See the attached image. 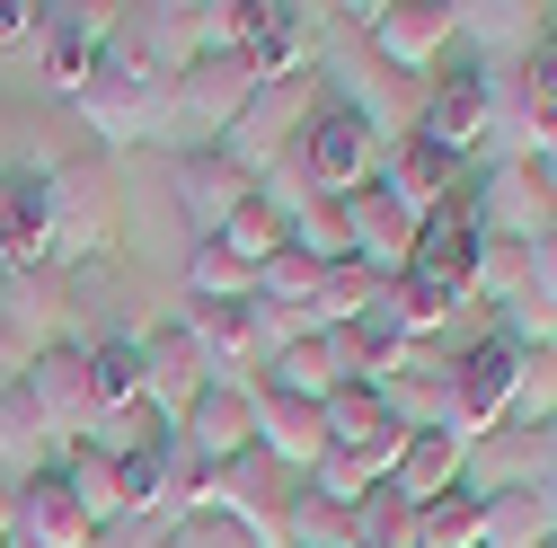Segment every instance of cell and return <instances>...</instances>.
I'll use <instances>...</instances> for the list:
<instances>
[{
	"label": "cell",
	"instance_id": "cell-23",
	"mask_svg": "<svg viewBox=\"0 0 557 548\" xmlns=\"http://www.w3.org/2000/svg\"><path fill=\"white\" fill-rule=\"evenodd\" d=\"M213 477H222L213 460H203L186 434H169V443H160V513H151V522H160V531L203 522V513H213Z\"/></svg>",
	"mask_w": 557,
	"mask_h": 548
},
{
	"label": "cell",
	"instance_id": "cell-45",
	"mask_svg": "<svg viewBox=\"0 0 557 548\" xmlns=\"http://www.w3.org/2000/svg\"><path fill=\"white\" fill-rule=\"evenodd\" d=\"M18 539V487H0V548Z\"/></svg>",
	"mask_w": 557,
	"mask_h": 548
},
{
	"label": "cell",
	"instance_id": "cell-32",
	"mask_svg": "<svg viewBox=\"0 0 557 548\" xmlns=\"http://www.w3.org/2000/svg\"><path fill=\"white\" fill-rule=\"evenodd\" d=\"M186 301H257V274H248L222 239H195V257H186Z\"/></svg>",
	"mask_w": 557,
	"mask_h": 548
},
{
	"label": "cell",
	"instance_id": "cell-27",
	"mask_svg": "<svg viewBox=\"0 0 557 548\" xmlns=\"http://www.w3.org/2000/svg\"><path fill=\"white\" fill-rule=\"evenodd\" d=\"M398 284V274H372L363 257H345V265H327L319 274V301H310V327H363L372 319V301Z\"/></svg>",
	"mask_w": 557,
	"mask_h": 548
},
{
	"label": "cell",
	"instance_id": "cell-15",
	"mask_svg": "<svg viewBox=\"0 0 557 548\" xmlns=\"http://www.w3.org/2000/svg\"><path fill=\"white\" fill-rule=\"evenodd\" d=\"M257 451L265 460H284L293 477H310L336 443H327V407L319 398H293V389H274V381H257Z\"/></svg>",
	"mask_w": 557,
	"mask_h": 548
},
{
	"label": "cell",
	"instance_id": "cell-34",
	"mask_svg": "<svg viewBox=\"0 0 557 548\" xmlns=\"http://www.w3.org/2000/svg\"><path fill=\"white\" fill-rule=\"evenodd\" d=\"M505 425H557V354L513 346V416Z\"/></svg>",
	"mask_w": 557,
	"mask_h": 548
},
{
	"label": "cell",
	"instance_id": "cell-28",
	"mask_svg": "<svg viewBox=\"0 0 557 548\" xmlns=\"http://www.w3.org/2000/svg\"><path fill=\"white\" fill-rule=\"evenodd\" d=\"M265 381H274V389H293V398H319V407H327V398L345 389V372H336V346H327V327H301L293 346L265 363Z\"/></svg>",
	"mask_w": 557,
	"mask_h": 548
},
{
	"label": "cell",
	"instance_id": "cell-38",
	"mask_svg": "<svg viewBox=\"0 0 557 548\" xmlns=\"http://www.w3.org/2000/svg\"><path fill=\"white\" fill-rule=\"evenodd\" d=\"M45 27V0H0V53H27Z\"/></svg>",
	"mask_w": 557,
	"mask_h": 548
},
{
	"label": "cell",
	"instance_id": "cell-12",
	"mask_svg": "<svg viewBox=\"0 0 557 548\" xmlns=\"http://www.w3.org/2000/svg\"><path fill=\"white\" fill-rule=\"evenodd\" d=\"M18 398L36 407V425H45V443L62 451V443H89L98 434V398H89V354L62 336L53 354H36L27 363V381H18Z\"/></svg>",
	"mask_w": 557,
	"mask_h": 548
},
{
	"label": "cell",
	"instance_id": "cell-7",
	"mask_svg": "<svg viewBox=\"0 0 557 548\" xmlns=\"http://www.w3.org/2000/svg\"><path fill=\"white\" fill-rule=\"evenodd\" d=\"M115 18L124 10H107V0H45V27H36V72H45V89L53 98H81L89 89V72L107 62V45H115Z\"/></svg>",
	"mask_w": 557,
	"mask_h": 548
},
{
	"label": "cell",
	"instance_id": "cell-26",
	"mask_svg": "<svg viewBox=\"0 0 557 548\" xmlns=\"http://www.w3.org/2000/svg\"><path fill=\"white\" fill-rule=\"evenodd\" d=\"M381 407H389V425H398V434H434V425L451 434V363L425 354L416 372H398V381L381 389Z\"/></svg>",
	"mask_w": 557,
	"mask_h": 548
},
{
	"label": "cell",
	"instance_id": "cell-41",
	"mask_svg": "<svg viewBox=\"0 0 557 548\" xmlns=\"http://www.w3.org/2000/svg\"><path fill=\"white\" fill-rule=\"evenodd\" d=\"M160 539H177V531H160V522H143V513H124V522H107L89 548H160Z\"/></svg>",
	"mask_w": 557,
	"mask_h": 548
},
{
	"label": "cell",
	"instance_id": "cell-31",
	"mask_svg": "<svg viewBox=\"0 0 557 548\" xmlns=\"http://www.w3.org/2000/svg\"><path fill=\"white\" fill-rule=\"evenodd\" d=\"M213 239H222V248H231L248 274H257V265H274V257L293 248V231H284V213H274V203H239V213H231Z\"/></svg>",
	"mask_w": 557,
	"mask_h": 548
},
{
	"label": "cell",
	"instance_id": "cell-36",
	"mask_svg": "<svg viewBox=\"0 0 557 548\" xmlns=\"http://www.w3.org/2000/svg\"><path fill=\"white\" fill-rule=\"evenodd\" d=\"M522 284H531V248L486 239V248H478V284H469V301H478V310H505Z\"/></svg>",
	"mask_w": 557,
	"mask_h": 548
},
{
	"label": "cell",
	"instance_id": "cell-35",
	"mask_svg": "<svg viewBox=\"0 0 557 548\" xmlns=\"http://www.w3.org/2000/svg\"><path fill=\"white\" fill-rule=\"evenodd\" d=\"M284 548H355V513L301 487V496H293V513H284Z\"/></svg>",
	"mask_w": 557,
	"mask_h": 548
},
{
	"label": "cell",
	"instance_id": "cell-42",
	"mask_svg": "<svg viewBox=\"0 0 557 548\" xmlns=\"http://www.w3.org/2000/svg\"><path fill=\"white\" fill-rule=\"evenodd\" d=\"M18 381H27V346H18V336H10V327H0V398H10Z\"/></svg>",
	"mask_w": 557,
	"mask_h": 548
},
{
	"label": "cell",
	"instance_id": "cell-21",
	"mask_svg": "<svg viewBox=\"0 0 557 548\" xmlns=\"http://www.w3.org/2000/svg\"><path fill=\"white\" fill-rule=\"evenodd\" d=\"M469 443L460 434H407V451H398V469H389V487L407 496V505H434V496H451V487H469Z\"/></svg>",
	"mask_w": 557,
	"mask_h": 548
},
{
	"label": "cell",
	"instance_id": "cell-24",
	"mask_svg": "<svg viewBox=\"0 0 557 548\" xmlns=\"http://www.w3.org/2000/svg\"><path fill=\"white\" fill-rule=\"evenodd\" d=\"M62 310H72V301H62L53 274H10V284H0V327L27 346V363L62 346Z\"/></svg>",
	"mask_w": 557,
	"mask_h": 548
},
{
	"label": "cell",
	"instance_id": "cell-4",
	"mask_svg": "<svg viewBox=\"0 0 557 548\" xmlns=\"http://www.w3.org/2000/svg\"><path fill=\"white\" fill-rule=\"evenodd\" d=\"M469 222L478 239H505V248H540L557 231V177L531 151H505L469 177Z\"/></svg>",
	"mask_w": 557,
	"mask_h": 548
},
{
	"label": "cell",
	"instance_id": "cell-20",
	"mask_svg": "<svg viewBox=\"0 0 557 548\" xmlns=\"http://www.w3.org/2000/svg\"><path fill=\"white\" fill-rule=\"evenodd\" d=\"M18 539L27 548H89L98 522L81 513V496L62 487L53 469H36V477H18Z\"/></svg>",
	"mask_w": 557,
	"mask_h": 548
},
{
	"label": "cell",
	"instance_id": "cell-3",
	"mask_svg": "<svg viewBox=\"0 0 557 548\" xmlns=\"http://www.w3.org/2000/svg\"><path fill=\"white\" fill-rule=\"evenodd\" d=\"M248 62L239 53H213V62H186V72L160 89V133L151 142H169L177 160L186 151H222V133L239 124V107H248Z\"/></svg>",
	"mask_w": 557,
	"mask_h": 548
},
{
	"label": "cell",
	"instance_id": "cell-16",
	"mask_svg": "<svg viewBox=\"0 0 557 548\" xmlns=\"http://www.w3.org/2000/svg\"><path fill=\"white\" fill-rule=\"evenodd\" d=\"M381 186L407 203L416 222H425V213H443V203L469 195V160H451V151H434V142H416V133H398V142L381 151Z\"/></svg>",
	"mask_w": 557,
	"mask_h": 548
},
{
	"label": "cell",
	"instance_id": "cell-11",
	"mask_svg": "<svg viewBox=\"0 0 557 548\" xmlns=\"http://www.w3.org/2000/svg\"><path fill=\"white\" fill-rule=\"evenodd\" d=\"M513 416V346L505 336H478L469 354H451V434L478 451V443H496Z\"/></svg>",
	"mask_w": 557,
	"mask_h": 548
},
{
	"label": "cell",
	"instance_id": "cell-30",
	"mask_svg": "<svg viewBox=\"0 0 557 548\" xmlns=\"http://www.w3.org/2000/svg\"><path fill=\"white\" fill-rule=\"evenodd\" d=\"M478 548H548V513L531 487H486V539Z\"/></svg>",
	"mask_w": 557,
	"mask_h": 548
},
{
	"label": "cell",
	"instance_id": "cell-17",
	"mask_svg": "<svg viewBox=\"0 0 557 548\" xmlns=\"http://www.w3.org/2000/svg\"><path fill=\"white\" fill-rule=\"evenodd\" d=\"M203 460H239V451H257V381H213L195 407H186V425H177Z\"/></svg>",
	"mask_w": 557,
	"mask_h": 548
},
{
	"label": "cell",
	"instance_id": "cell-14",
	"mask_svg": "<svg viewBox=\"0 0 557 548\" xmlns=\"http://www.w3.org/2000/svg\"><path fill=\"white\" fill-rule=\"evenodd\" d=\"M72 115L98 133L107 151H133V142H151V133H160V89H151V80H133L124 62H98L89 89L72 98Z\"/></svg>",
	"mask_w": 557,
	"mask_h": 548
},
{
	"label": "cell",
	"instance_id": "cell-22",
	"mask_svg": "<svg viewBox=\"0 0 557 548\" xmlns=\"http://www.w3.org/2000/svg\"><path fill=\"white\" fill-rule=\"evenodd\" d=\"M89 398H98V425L115 416H151L143 407V336H89Z\"/></svg>",
	"mask_w": 557,
	"mask_h": 548
},
{
	"label": "cell",
	"instance_id": "cell-5",
	"mask_svg": "<svg viewBox=\"0 0 557 548\" xmlns=\"http://www.w3.org/2000/svg\"><path fill=\"white\" fill-rule=\"evenodd\" d=\"M345 18H355L372 36V53L389 72H407V80H434L460 53V10L451 0H381V10H345Z\"/></svg>",
	"mask_w": 557,
	"mask_h": 548
},
{
	"label": "cell",
	"instance_id": "cell-9",
	"mask_svg": "<svg viewBox=\"0 0 557 548\" xmlns=\"http://www.w3.org/2000/svg\"><path fill=\"white\" fill-rule=\"evenodd\" d=\"M293 496H301V477H293L284 460H265V451H239V460H222V477H213V513H222L248 548H284Z\"/></svg>",
	"mask_w": 557,
	"mask_h": 548
},
{
	"label": "cell",
	"instance_id": "cell-25",
	"mask_svg": "<svg viewBox=\"0 0 557 548\" xmlns=\"http://www.w3.org/2000/svg\"><path fill=\"white\" fill-rule=\"evenodd\" d=\"M53 477L81 496V513L107 531V522H124V469H115V451H98V443H62L53 451Z\"/></svg>",
	"mask_w": 557,
	"mask_h": 548
},
{
	"label": "cell",
	"instance_id": "cell-19",
	"mask_svg": "<svg viewBox=\"0 0 557 548\" xmlns=\"http://www.w3.org/2000/svg\"><path fill=\"white\" fill-rule=\"evenodd\" d=\"M177 203H186V222L213 239L239 203H257V177H248L239 160H222V151H186V160H177Z\"/></svg>",
	"mask_w": 557,
	"mask_h": 548
},
{
	"label": "cell",
	"instance_id": "cell-6",
	"mask_svg": "<svg viewBox=\"0 0 557 548\" xmlns=\"http://www.w3.org/2000/svg\"><path fill=\"white\" fill-rule=\"evenodd\" d=\"M381 133L355 115V107H336V98H319V115H310V133H301V177H310V195H327V203H345V195H363L372 177H381Z\"/></svg>",
	"mask_w": 557,
	"mask_h": 548
},
{
	"label": "cell",
	"instance_id": "cell-47",
	"mask_svg": "<svg viewBox=\"0 0 557 548\" xmlns=\"http://www.w3.org/2000/svg\"><path fill=\"white\" fill-rule=\"evenodd\" d=\"M10 548H27V539H10Z\"/></svg>",
	"mask_w": 557,
	"mask_h": 548
},
{
	"label": "cell",
	"instance_id": "cell-18",
	"mask_svg": "<svg viewBox=\"0 0 557 548\" xmlns=\"http://www.w3.org/2000/svg\"><path fill=\"white\" fill-rule=\"evenodd\" d=\"M345 231H355V257L372 265V274H407V257H416V213L372 177L363 195H345Z\"/></svg>",
	"mask_w": 557,
	"mask_h": 548
},
{
	"label": "cell",
	"instance_id": "cell-1",
	"mask_svg": "<svg viewBox=\"0 0 557 548\" xmlns=\"http://www.w3.org/2000/svg\"><path fill=\"white\" fill-rule=\"evenodd\" d=\"M36 195H45V274L62 265H98L115 248V169L107 160H36Z\"/></svg>",
	"mask_w": 557,
	"mask_h": 548
},
{
	"label": "cell",
	"instance_id": "cell-40",
	"mask_svg": "<svg viewBox=\"0 0 557 548\" xmlns=\"http://www.w3.org/2000/svg\"><path fill=\"white\" fill-rule=\"evenodd\" d=\"M522 18H531V10H496V0H486V10H460V36L505 45V36H522Z\"/></svg>",
	"mask_w": 557,
	"mask_h": 548
},
{
	"label": "cell",
	"instance_id": "cell-10",
	"mask_svg": "<svg viewBox=\"0 0 557 548\" xmlns=\"http://www.w3.org/2000/svg\"><path fill=\"white\" fill-rule=\"evenodd\" d=\"M310 115H319V89H310V80H265V89H248L239 124L222 133V160H239L248 177L274 169V160H293L301 133H310Z\"/></svg>",
	"mask_w": 557,
	"mask_h": 548
},
{
	"label": "cell",
	"instance_id": "cell-33",
	"mask_svg": "<svg viewBox=\"0 0 557 548\" xmlns=\"http://www.w3.org/2000/svg\"><path fill=\"white\" fill-rule=\"evenodd\" d=\"M355 548H416V505L389 487V477L355 505Z\"/></svg>",
	"mask_w": 557,
	"mask_h": 548
},
{
	"label": "cell",
	"instance_id": "cell-29",
	"mask_svg": "<svg viewBox=\"0 0 557 548\" xmlns=\"http://www.w3.org/2000/svg\"><path fill=\"white\" fill-rule=\"evenodd\" d=\"M486 539V487H451L416 505V548H478Z\"/></svg>",
	"mask_w": 557,
	"mask_h": 548
},
{
	"label": "cell",
	"instance_id": "cell-39",
	"mask_svg": "<svg viewBox=\"0 0 557 548\" xmlns=\"http://www.w3.org/2000/svg\"><path fill=\"white\" fill-rule=\"evenodd\" d=\"M45 443V425H36V407L10 389V398H0V451H36Z\"/></svg>",
	"mask_w": 557,
	"mask_h": 548
},
{
	"label": "cell",
	"instance_id": "cell-37",
	"mask_svg": "<svg viewBox=\"0 0 557 548\" xmlns=\"http://www.w3.org/2000/svg\"><path fill=\"white\" fill-rule=\"evenodd\" d=\"M301 487H310V496H327V505H345V513H355V505H363V496L381 487V477H372V469H363L355 451H327V460H319V469L301 477Z\"/></svg>",
	"mask_w": 557,
	"mask_h": 548
},
{
	"label": "cell",
	"instance_id": "cell-8",
	"mask_svg": "<svg viewBox=\"0 0 557 548\" xmlns=\"http://www.w3.org/2000/svg\"><path fill=\"white\" fill-rule=\"evenodd\" d=\"M327 53V10H301V0H248V36H239V62L248 80H310Z\"/></svg>",
	"mask_w": 557,
	"mask_h": 548
},
{
	"label": "cell",
	"instance_id": "cell-44",
	"mask_svg": "<svg viewBox=\"0 0 557 548\" xmlns=\"http://www.w3.org/2000/svg\"><path fill=\"white\" fill-rule=\"evenodd\" d=\"M531 496H540V513H548V548H557V469L540 477V487H531Z\"/></svg>",
	"mask_w": 557,
	"mask_h": 548
},
{
	"label": "cell",
	"instance_id": "cell-2",
	"mask_svg": "<svg viewBox=\"0 0 557 548\" xmlns=\"http://www.w3.org/2000/svg\"><path fill=\"white\" fill-rule=\"evenodd\" d=\"M407 133H416V142H434V151H451V160H478L486 142H496V62L451 53L443 72L416 89Z\"/></svg>",
	"mask_w": 557,
	"mask_h": 548
},
{
	"label": "cell",
	"instance_id": "cell-43",
	"mask_svg": "<svg viewBox=\"0 0 557 548\" xmlns=\"http://www.w3.org/2000/svg\"><path fill=\"white\" fill-rule=\"evenodd\" d=\"M531 160H540V169H548V177H557V115H548V124H540V142H531Z\"/></svg>",
	"mask_w": 557,
	"mask_h": 548
},
{
	"label": "cell",
	"instance_id": "cell-46",
	"mask_svg": "<svg viewBox=\"0 0 557 548\" xmlns=\"http://www.w3.org/2000/svg\"><path fill=\"white\" fill-rule=\"evenodd\" d=\"M0 284H10V265H0Z\"/></svg>",
	"mask_w": 557,
	"mask_h": 548
},
{
	"label": "cell",
	"instance_id": "cell-13",
	"mask_svg": "<svg viewBox=\"0 0 557 548\" xmlns=\"http://www.w3.org/2000/svg\"><path fill=\"white\" fill-rule=\"evenodd\" d=\"M203 389H213V372H203L195 336H186L177 319H160V327L143 336V407H151V425L177 434V425H186V407H195Z\"/></svg>",
	"mask_w": 557,
	"mask_h": 548
}]
</instances>
